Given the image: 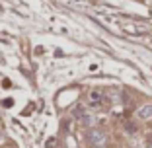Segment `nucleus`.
Listing matches in <instances>:
<instances>
[{
  "mask_svg": "<svg viewBox=\"0 0 152 148\" xmlns=\"http://www.w3.org/2000/svg\"><path fill=\"white\" fill-rule=\"evenodd\" d=\"M152 117V105H142L140 109H137V119L140 121H148Z\"/></svg>",
  "mask_w": 152,
  "mask_h": 148,
  "instance_id": "nucleus-2",
  "label": "nucleus"
},
{
  "mask_svg": "<svg viewBox=\"0 0 152 148\" xmlns=\"http://www.w3.org/2000/svg\"><path fill=\"white\" fill-rule=\"evenodd\" d=\"M125 129H127V133H131V135H133V133H137V125H134V123H127Z\"/></svg>",
  "mask_w": 152,
  "mask_h": 148,
  "instance_id": "nucleus-4",
  "label": "nucleus"
},
{
  "mask_svg": "<svg viewBox=\"0 0 152 148\" xmlns=\"http://www.w3.org/2000/svg\"><path fill=\"white\" fill-rule=\"evenodd\" d=\"M88 142H90V146H94V148H102L103 144H105V135H103V131L90 129L88 131Z\"/></svg>",
  "mask_w": 152,
  "mask_h": 148,
  "instance_id": "nucleus-1",
  "label": "nucleus"
},
{
  "mask_svg": "<svg viewBox=\"0 0 152 148\" xmlns=\"http://www.w3.org/2000/svg\"><path fill=\"white\" fill-rule=\"evenodd\" d=\"M102 103H103V96H102V92H98V90L90 92V105H92V107H99Z\"/></svg>",
  "mask_w": 152,
  "mask_h": 148,
  "instance_id": "nucleus-3",
  "label": "nucleus"
},
{
  "mask_svg": "<svg viewBox=\"0 0 152 148\" xmlns=\"http://www.w3.org/2000/svg\"><path fill=\"white\" fill-rule=\"evenodd\" d=\"M2 142H4V136H2V135H0V144H2Z\"/></svg>",
  "mask_w": 152,
  "mask_h": 148,
  "instance_id": "nucleus-5",
  "label": "nucleus"
}]
</instances>
